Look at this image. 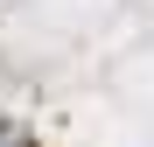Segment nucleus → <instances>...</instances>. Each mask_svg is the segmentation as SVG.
Wrapping results in <instances>:
<instances>
[{"label":"nucleus","instance_id":"obj_1","mask_svg":"<svg viewBox=\"0 0 154 147\" xmlns=\"http://www.w3.org/2000/svg\"><path fill=\"white\" fill-rule=\"evenodd\" d=\"M0 147H35V140H28V126H0Z\"/></svg>","mask_w":154,"mask_h":147}]
</instances>
